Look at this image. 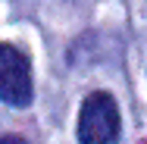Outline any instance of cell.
Listing matches in <instances>:
<instances>
[{
    "instance_id": "obj_1",
    "label": "cell",
    "mask_w": 147,
    "mask_h": 144,
    "mask_svg": "<svg viewBox=\"0 0 147 144\" xmlns=\"http://www.w3.org/2000/svg\"><path fill=\"white\" fill-rule=\"evenodd\" d=\"M119 138V107L107 91L85 97L78 113V141L82 144H113Z\"/></svg>"
},
{
    "instance_id": "obj_3",
    "label": "cell",
    "mask_w": 147,
    "mask_h": 144,
    "mask_svg": "<svg viewBox=\"0 0 147 144\" xmlns=\"http://www.w3.org/2000/svg\"><path fill=\"white\" fill-rule=\"evenodd\" d=\"M0 144H28V141H25V138H19V135H3Z\"/></svg>"
},
{
    "instance_id": "obj_2",
    "label": "cell",
    "mask_w": 147,
    "mask_h": 144,
    "mask_svg": "<svg viewBox=\"0 0 147 144\" xmlns=\"http://www.w3.org/2000/svg\"><path fill=\"white\" fill-rule=\"evenodd\" d=\"M31 94L34 88L28 57L13 44H0V100L9 107H28Z\"/></svg>"
}]
</instances>
